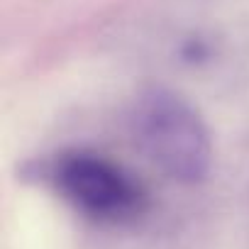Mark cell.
<instances>
[{
	"mask_svg": "<svg viewBox=\"0 0 249 249\" xmlns=\"http://www.w3.org/2000/svg\"><path fill=\"white\" fill-rule=\"evenodd\" d=\"M132 132L140 149L169 178L198 183L208 176L213 142L200 112L178 93L152 86L132 107Z\"/></svg>",
	"mask_w": 249,
	"mask_h": 249,
	"instance_id": "6da1fadb",
	"label": "cell"
},
{
	"mask_svg": "<svg viewBox=\"0 0 249 249\" xmlns=\"http://www.w3.org/2000/svg\"><path fill=\"white\" fill-rule=\"evenodd\" d=\"M44 178L71 208L98 222H127L147 208V191L140 181L100 154H56L44 164Z\"/></svg>",
	"mask_w": 249,
	"mask_h": 249,
	"instance_id": "7a4b0ae2",
	"label": "cell"
}]
</instances>
